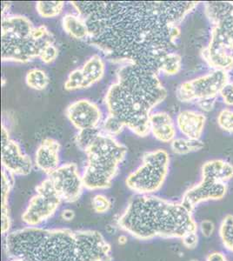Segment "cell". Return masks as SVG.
<instances>
[{"instance_id":"cell-5","label":"cell","mask_w":233,"mask_h":261,"mask_svg":"<svg viewBox=\"0 0 233 261\" xmlns=\"http://www.w3.org/2000/svg\"><path fill=\"white\" fill-rule=\"evenodd\" d=\"M85 152L87 156L82 175L85 188L90 191L110 188L125 159L126 146L102 132Z\"/></svg>"},{"instance_id":"cell-39","label":"cell","mask_w":233,"mask_h":261,"mask_svg":"<svg viewBox=\"0 0 233 261\" xmlns=\"http://www.w3.org/2000/svg\"><path fill=\"white\" fill-rule=\"evenodd\" d=\"M61 218L65 221H71L75 218V212L73 210H71V209H65L61 213Z\"/></svg>"},{"instance_id":"cell-29","label":"cell","mask_w":233,"mask_h":261,"mask_svg":"<svg viewBox=\"0 0 233 261\" xmlns=\"http://www.w3.org/2000/svg\"><path fill=\"white\" fill-rule=\"evenodd\" d=\"M84 75L81 69H75L70 72L67 80L65 82V89L67 91H76L84 89Z\"/></svg>"},{"instance_id":"cell-26","label":"cell","mask_w":233,"mask_h":261,"mask_svg":"<svg viewBox=\"0 0 233 261\" xmlns=\"http://www.w3.org/2000/svg\"><path fill=\"white\" fill-rule=\"evenodd\" d=\"M101 133H102V129L99 127L79 130L76 136V144L79 146V148L81 151H86Z\"/></svg>"},{"instance_id":"cell-2","label":"cell","mask_w":233,"mask_h":261,"mask_svg":"<svg viewBox=\"0 0 233 261\" xmlns=\"http://www.w3.org/2000/svg\"><path fill=\"white\" fill-rule=\"evenodd\" d=\"M8 258L33 261H112V246L95 230L27 226L5 235Z\"/></svg>"},{"instance_id":"cell-21","label":"cell","mask_w":233,"mask_h":261,"mask_svg":"<svg viewBox=\"0 0 233 261\" xmlns=\"http://www.w3.org/2000/svg\"><path fill=\"white\" fill-rule=\"evenodd\" d=\"M81 70L85 80L84 89H86L102 80L106 71V64L100 55L95 54L84 64Z\"/></svg>"},{"instance_id":"cell-42","label":"cell","mask_w":233,"mask_h":261,"mask_svg":"<svg viewBox=\"0 0 233 261\" xmlns=\"http://www.w3.org/2000/svg\"><path fill=\"white\" fill-rule=\"evenodd\" d=\"M190 261H199L198 259H196V258H193V259H191Z\"/></svg>"},{"instance_id":"cell-19","label":"cell","mask_w":233,"mask_h":261,"mask_svg":"<svg viewBox=\"0 0 233 261\" xmlns=\"http://www.w3.org/2000/svg\"><path fill=\"white\" fill-rule=\"evenodd\" d=\"M35 27L32 21L24 16L6 15L2 18L1 35L27 38L33 34Z\"/></svg>"},{"instance_id":"cell-40","label":"cell","mask_w":233,"mask_h":261,"mask_svg":"<svg viewBox=\"0 0 233 261\" xmlns=\"http://www.w3.org/2000/svg\"><path fill=\"white\" fill-rule=\"evenodd\" d=\"M118 241L119 245H125L127 243V237L125 235H120Z\"/></svg>"},{"instance_id":"cell-15","label":"cell","mask_w":233,"mask_h":261,"mask_svg":"<svg viewBox=\"0 0 233 261\" xmlns=\"http://www.w3.org/2000/svg\"><path fill=\"white\" fill-rule=\"evenodd\" d=\"M60 144L51 138H46L42 141L35 153V165L38 169L50 175L59 168L60 165Z\"/></svg>"},{"instance_id":"cell-18","label":"cell","mask_w":233,"mask_h":261,"mask_svg":"<svg viewBox=\"0 0 233 261\" xmlns=\"http://www.w3.org/2000/svg\"><path fill=\"white\" fill-rule=\"evenodd\" d=\"M201 178L227 184L233 179V165L220 159L206 161L201 167Z\"/></svg>"},{"instance_id":"cell-23","label":"cell","mask_w":233,"mask_h":261,"mask_svg":"<svg viewBox=\"0 0 233 261\" xmlns=\"http://www.w3.org/2000/svg\"><path fill=\"white\" fill-rule=\"evenodd\" d=\"M219 239L228 252L233 253V215L227 214L223 218L219 227Z\"/></svg>"},{"instance_id":"cell-16","label":"cell","mask_w":233,"mask_h":261,"mask_svg":"<svg viewBox=\"0 0 233 261\" xmlns=\"http://www.w3.org/2000/svg\"><path fill=\"white\" fill-rule=\"evenodd\" d=\"M206 117L198 111L185 110L177 116L176 125L186 139L200 140L204 133Z\"/></svg>"},{"instance_id":"cell-17","label":"cell","mask_w":233,"mask_h":261,"mask_svg":"<svg viewBox=\"0 0 233 261\" xmlns=\"http://www.w3.org/2000/svg\"><path fill=\"white\" fill-rule=\"evenodd\" d=\"M150 130L160 142L171 143L176 139V125L171 116L165 112H157L150 116Z\"/></svg>"},{"instance_id":"cell-41","label":"cell","mask_w":233,"mask_h":261,"mask_svg":"<svg viewBox=\"0 0 233 261\" xmlns=\"http://www.w3.org/2000/svg\"><path fill=\"white\" fill-rule=\"evenodd\" d=\"M11 261H33V260H30V259H27V258H12V259H11Z\"/></svg>"},{"instance_id":"cell-24","label":"cell","mask_w":233,"mask_h":261,"mask_svg":"<svg viewBox=\"0 0 233 261\" xmlns=\"http://www.w3.org/2000/svg\"><path fill=\"white\" fill-rule=\"evenodd\" d=\"M25 82L30 88L36 91H43L47 87L49 77L46 72L41 69L34 68L30 70L25 76Z\"/></svg>"},{"instance_id":"cell-11","label":"cell","mask_w":233,"mask_h":261,"mask_svg":"<svg viewBox=\"0 0 233 261\" xmlns=\"http://www.w3.org/2000/svg\"><path fill=\"white\" fill-rule=\"evenodd\" d=\"M48 178H50L63 201L74 203L80 199L85 186L76 164L61 165Z\"/></svg>"},{"instance_id":"cell-38","label":"cell","mask_w":233,"mask_h":261,"mask_svg":"<svg viewBox=\"0 0 233 261\" xmlns=\"http://www.w3.org/2000/svg\"><path fill=\"white\" fill-rule=\"evenodd\" d=\"M205 261H229V259L224 252L214 251V252H210L205 258Z\"/></svg>"},{"instance_id":"cell-37","label":"cell","mask_w":233,"mask_h":261,"mask_svg":"<svg viewBox=\"0 0 233 261\" xmlns=\"http://www.w3.org/2000/svg\"><path fill=\"white\" fill-rule=\"evenodd\" d=\"M216 99H217V98H204V99L197 101V105L201 110L209 113V112H212L214 109Z\"/></svg>"},{"instance_id":"cell-10","label":"cell","mask_w":233,"mask_h":261,"mask_svg":"<svg viewBox=\"0 0 233 261\" xmlns=\"http://www.w3.org/2000/svg\"><path fill=\"white\" fill-rule=\"evenodd\" d=\"M201 56L213 70L228 73L233 70V49L218 27H212L209 44L202 50Z\"/></svg>"},{"instance_id":"cell-4","label":"cell","mask_w":233,"mask_h":261,"mask_svg":"<svg viewBox=\"0 0 233 261\" xmlns=\"http://www.w3.org/2000/svg\"><path fill=\"white\" fill-rule=\"evenodd\" d=\"M117 223L123 231L139 241L156 238L181 240L188 232L198 231L193 213L181 201L153 194L133 197Z\"/></svg>"},{"instance_id":"cell-8","label":"cell","mask_w":233,"mask_h":261,"mask_svg":"<svg viewBox=\"0 0 233 261\" xmlns=\"http://www.w3.org/2000/svg\"><path fill=\"white\" fill-rule=\"evenodd\" d=\"M35 195L30 199L21 216L27 226H41L59 210L63 200L57 193L50 178H45L35 188Z\"/></svg>"},{"instance_id":"cell-3","label":"cell","mask_w":233,"mask_h":261,"mask_svg":"<svg viewBox=\"0 0 233 261\" xmlns=\"http://www.w3.org/2000/svg\"><path fill=\"white\" fill-rule=\"evenodd\" d=\"M168 95L155 71L134 64L122 65L105 97L108 114L118 118L133 134L146 137L151 111Z\"/></svg>"},{"instance_id":"cell-13","label":"cell","mask_w":233,"mask_h":261,"mask_svg":"<svg viewBox=\"0 0 233 261\" xmlns=\"http://www.w3.org/2000/svg\"><path fill=\"white\" fill-rule=\"evenodd\" d=\"M227 190L228 186L225 183L201 178L198 183L185 192L181 203L193 213L202 203L224 199Z\"/></svg>"},{"instance_id":"cell-31","label":"cell","mask_w":233,"mask_h":261,"mask_svg":"<svg viewBox=\"0 0 233 261\" xmlns=\"http://www.w3.org/2000/svg\"><path fill=\"white\" fill-rule=\"evenodd\" d=\"M92 205L95 213L99 214H107L112 208V202L103 194H96L92 198Z\"/></svg>"},{"instance_id":"cell-7","label":"cell","mask_w":233,"mask_h":261,"mask_svg":"<svg viewBox=\"0 0 233 261\" xmlns=\"http://www.w3.org/2000/svg\"><path fill=\"white\" fill-rule=\"evenodd\" d=\"M54 34L45 25L35 27L27 38L1 35V60L3 62L28 63L39 58L44 48L54 44Z\"/></svg>"},{"instance_id":"cell-35","label":"cell","mask_w":233,"mask_h":261,"mask_svg":"<svg viewBox=\"0 0 233 261\" xmlns=\"http://www.w3.org/2000/svg\"><path fill=\"white\" fill-rule=\"evenodd\" d=\"M198 231H200L201 234L204 237L210 238L213 236L216 231L215 224L213 221L210 220H202L198 224Z\"/></svg>"},{"instance_id":"cell-9","label":"cell","mask_w":233,"mask_h":261,"mask_svg":"<svg viewBox=\"0 0 233 261\" xmlns=\"http://www.w3.org/2000/svg\"><path fill=\"white\" fill-rule=\"evenodd\" d=\"M229 81L228 72L213 70L206 74L181 84L176 91V96L180 102L184 103L217 98Z\"/></svg>"},{"instance_id":"cell-32","label":"cell","mask_w":233,"mask_h":261,"mask_svg":"<svg viewBox=\"0 0 233 261\" xmlns=\"http://www.w3.org/2000/svg\"><path fill=\"white\" fill-rule=\"evenodd\" d=\"M171 148L172 151L176 154L184 155L192 152L190 148L189 141L188 139H175L171 142Z\"/></svg>"},{"instance_id":"cell-30","label":"cell","mask_w":233,"mask_h":261,"mask_svg":"<svg viewBox=\"0 0 233 261\" xmlns=\"http://www.w3.org/2000/svg\"><path fill=\"white\" fill-rule=\"evenodd\" d=\"M217 121L220 129L228 134H233V110L224 108L220 111Z\"/></svg>"},{"instance_id":"cell-27","label":"cell","mask_w":233,"mask_h":261,"mask_svg":"<svg viewBox=\"0 0 233 261\" xmlns=\"http://www.w3.org/2000/svg\"><path fill=\"white\" fill-rule=\"evenodd\" d=\"M213 27H218L224 33L233 49V6L222 17L221 19Z\"/></svg>"},{"instance_id":"cell-20","label":"cell","mask_w":233,"mask_h":261,"mask_svg":"<svg viewBox=\"0 0 233 261\" xmlns=\"http://www.w3.org/2000/svg\"><path fill=\"white\" fill-rule=\"evenodd\" d=\"M14 183V175L12 173L7 172L6 170L3 169L2 171V205H1V231L2 234L6 235L8 233L12 221H11V217H10L9 205V194L12 190V186Z\"/></svg>"},{"instance_id":"cell-28","label":"cell","mask_w":233,"mask_h":261,"mask_svg":"<svg viewBox=\"0 0 233 261\" xmlns=\"http://www.w3.org/2000/svg\"><path fill=\"white\" fill-rule=\"evenodd\" d=\"M125 128V125L118 118L108 114L102 125V132L110 136H118Z\"/></svg>"},{"instance_id":"cell-12","label":"cell","mask_w":233,"mask_h":261,"mask_svg":"<svg viewBox=\"0 0 233 261\" xmlns=\"http://www.w3.org/2000/svg\"><path fill=\"white\" fill-rule=\"evenodd\" d=\"M1 129V162L3 169L12 175L27 176L33 170V161L22 151L18 142L10 138L5 125Z\"/></svg>"},{"instance_id":"cell-34","label":"cell","mask_w":233,"mask_h":261,"mask_svg":"<svg viewBox=\"0 0 233 261\" xmlns=\"http://www.w3.org/2000/svg\"><path fill=\"white\" fill-rule=\"evenodd\" d=\"M183 246L186 249L194 250L197 248L199 243V236H198V231H191L187 234L185 235L181 239Z\"/></svg>"},{"instance_id":"cell-36","label":"cell","mask_w":233,"mask_h":261,"mask_svg":"<svg viewBox=\"0 0 233 261\" xmlns=\"http://www.w3.org/2000/svg\"><path fill=\"white\" fill-rule=\"evenodd\" d=\"M219 95L221 96L224 104L233 107V81H229L224 86Z\"/></svg>"},{"instance_id":"cell-33","label":"cell","mask_w":233,"mask_h":261,"mask_svg":"<svg viewBox=\"0 0 233 261\" xmlns=\"http://www.w3.org/2000/svg\"><path fill=\"white\" fill-rule=\"evenodd\" d=\"M58 56H59V50L56 45L51 44L44 48L39 56V59L44 64L49 65V64L54 62L57 60Z\"/></svg>"},{"instance_id":"cell-14","label":"cell","mask_w":233,"mask_h":261,"mask_svg":"<svg viewBox=\"0 0 233 261\" xmlns=\"http://www.w3.org/2000/svg\"><path fill=\"white\" fill-rule=\"evenodd\" d=\"M65 113L71 125L79 130L98 127L103 115L97 104L86 98L71 103Z\"/></svg>"},{"instance_id":"cell-25","label":"cell","mask_w":233,"mask_h":261,"mask_svg":"<svg viewBox=\"0 0 233 261\" xmlns=\"http://www.w3.org/2000/svg\"><path fill=\"white\" fill-rule=\"evenodd\" d=\"M64 6L63 1H39L36 3V10L42 18H55L62 12Z\"/></svg>"},{"instance_id":"cell-6","label":"cell","mask_w":233,"mask_h":261,"mask_svg":"<svg viewBox=\"0 0 233 261\" xmlns=\"http://www.w3.org/2000/svg\"><path fill=\"white\" fill-rule=\"evenodd\" d=\"M170 167V155L164 149L148 151L142 163L125 179L126 187L137 195H152L165 184Z\"/></svg>"},{"instance_id":"cell-22","label":"cell","mask_w":233,"mask_h":261,"mask_svg":"<svg viewBox=\"0 0 233 261\" xmlns=\"http://www.w3.org/2000/svg\"><path fill=\"white\" fill-rule=\"evenodd\" d=\"M63 29L65 33L76 39H89L90 32L88 25L80 15H75L72 13L65 14L62 18Z\"/></svg>"},{"instance_id":"cell-1","label":"cell","mask_w":233,"mask_h":261,"mask_svg":"<svg viewBox=\"0 0 233 261\" xmlns=\"http://www.w3.org/2000/svg\"><path fill=\"white\" fill-rule=\"evenodd\" d=\"M86 21L89 43L112 62L134 64L160 74L179 72L175 53L179 24L196 1H72Z\"/></svg>"}]
</instances>
